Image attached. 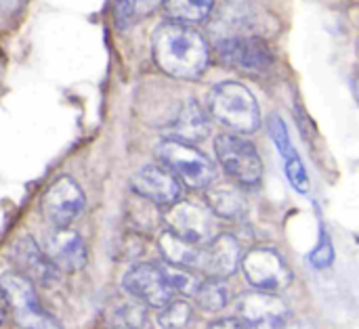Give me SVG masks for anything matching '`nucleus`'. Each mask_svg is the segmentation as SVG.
Wrapping results in <instances>:
<instances>
[{"mask_svg":"<svg viewBox=\"0 0 359 329\" xmlns=\"http://www.w3.org/2000/svg\"><path fill=\"white\" fill-rule=\"evenodd\" d=\"M206 329H246V326L238 317H225V319L212 321Z\"/></svg>","mask_w":359,"mask_h":329,"instance_id":"c85d7f7f","label":"nucleus"},{"mask_svg":"<svg viewBox=\"0 0 359 329\" xmlns=\"http://www.w3.org/2000/svg\"><path fill=\"white\" fill-rule=\"evenodd\" d=\"M160 329H194V307L183 298H172L158 309Z\"/></svg>","mask_w":359,"mask_h":329,"instance_id":"5701e85b","label":"nucleus"},{"mask_svg":"<svg viewBox=\"0 0 359 329\" xmlns=\"http://www.w3.org/2000/svg\"><path fill=\"white\" fill-rule=\"evenodd\" d=\"M122 290L145 304L147 309H162L166 302L177 298V292L168 284L160 262H137L122 277Z\"/></svg>","mask_w":359,"mask_h":329,"instance_id":"6e6552de","label":"nucleus"},{"mask_svg":"<svg viewBox=\"0 0 359 329\" xmlns=\"http://www.w3.org/2000/svg\"><path fill=\"white\" fill-rule=\"evenodd\" d=\"M86 206L80 185L72 176H59L42 195L40 210L53 229H67Z\"/></svg>","mask_w":359,"mask_h":329,"instance_id":"1a4fd4ad","label":"nucleus"},{"mask_svg":"<svg viewBox=\"0 0 359 329\" xmlns=\"http://www.w3.org/2000/svg\"><path fill=\"white\" fill-rule=\"evenodd\" d=\"M194 300L204 313H219L227 307L229 302V288L225 279L217 277H204L198 281L194 290Z\"/></svg>","mask_w":359,"mask_h":329,"instance_id":"412c9836","label":"nucleus"},{"mask_svg":"<svg viewBox=\"0 0 359 329\" xmlns=\"http://www.w3.org/2000/svg\"><path fill=\"white\" fill-rule=\"evenodd\" d=\"M156 160L189 189H206L217 181V168L212 160H208V155H204L191 143L166 136L156 145Z\"/></svg>","mask_w":359,"mask_h":329,"instance_id":"7ed1b4c3","label":"nucleus"},{"mask_svg":"<svg viewBox=\"0 0 359 329\" xmlns=\"http://www.w3.org/2000/svg\"><path fill=\"white\" fill-rule=\"evenodd\" d=\"M130 189L137 197L154 204L156 208H168L183 195V185L160 164H147L137 170L130 178Z\"/></svg>","mask_w":359,"mask_h":329,"instance_id":"ddd939ff","label":"nucleus"},{"mask_svg":"<svg viewBox=\"0 0 359 329\" xmlns=\"http://www.w3.org/2000/svg\"><path fill=\"white\" fill-rule=\"evenodd\" d=\"M105 329H145L147 328V307L128 296L126 292L107 300L103 309Z\"/></svg>","mask_w":359,"mask_h":329,"instance_id":"a211bd4d","label":"nucleus"},{"mask_svg":"<svg viewBox=\"0 0 359 329\" xmlns=\"http://www.w3.org/2000/svg\"><path fill=\"white\" fill-rule=\"evenodd\" d=\"M158 250H160L164 262L198 273V267H200V246L187 244V241L179 239L177 235H172L170 231L162 229L160 235H158Z\"/></svg>","mask_w":359,"mask_h":329,"instance_id":"aec40b11","label":"nucleus"},{"mask_svg":"<svg viewBox=\"0 0 359 329\" xmlns=\"http://www.w3.org/2000/svg\"><path fill=\"white\" fill-rule=\"evenodd\" d=\"M282 329H316V326L309 319H288V323Z\"/></svg>","mask_w":359,"mask_h":329,"instance_id":"c756f323","label":"nucleus"},{"mask_svg":"<svg viewBox=\"0 0 359 329\" xmlns=\"http://www.w3.org/2000/svg\"><path fill=\"white\" fill-rule=\"evenodd\" d=\"M240 267H242L246 284L257 292L280 294L294 279V273L288 267L286 258L273 248L248 250L240 258Z\"/></svg>","mask_w":359,"mask_h":329,"instance_id":"423d86ee","label":"nucleus"},{"mask_svg":"<svg viewBox=\"0 0 359 329\" xmlns=\"http://www.w3.org/2000/svg\"><path fill=\"white\" fill-rule=\"evenodd\" d=\"M135 10H137V0H111V17L118 31H124L133 23Z\"/></svg>","mask_w":359,"mask_h":329,"instance_id":"cd10ccee","label":"nucleus"},{"mask_svg":"<svg viewBox=\"0 0 359 329\" xmlns=\"http://www.w3.org/2000/svg\"><path fill=\"white\" fill-rule=\"evenodd\" d=\"M210 132V118L208 111L196 101L187 99L168 128V139H177L183 143H200Z\"/></svg>","mask_w":359,"mask_h":329,"instance_id":"f3484780","label":"nucleus"},{"mask_svg":"<svg viewBox=\"0 0 359 329\" xmlns=\"http://www.w3.org/2000/svg\"><path fill=\"white\" fill-rule=\"evenodd\" d=\"M257 25H259L257 13H255V8L246 0H229L212 17L210 29L219 38H229V36L255 34Z\"/></svg>","mask_w":359,"mask_h":329,"instance_id":"dca6fc26","label":"nucleus"},{"mask_svg":"<svg viewBox=\"0 0 359 329\" xmlns=\"http://www.w3.org/2000/svg\"><path fill=\"white\" fill-rule=\"evenodd\" d=\"M8 258L15 271L25 277L34 288H55L61 279V271L50 262L46 252L29 235L19 237L11 246Z\"/></svg>","mask_w":359,"mask_h":329,"instance_id":"9d476101","label":"nucleus"},{"mask_svg":"<svg viewBox=\"0 0 359 329\" xmlns=\"http://www.w3.org/2000/svg\"><path fill=\"white\" fill-rule=\"evenodd\" d=\"M21 0H0V10L2 13H15L19 8Z\"/></svg>","mask_w":359,"mask_h":329,"instance_id":"7c9ffc66","label":"nucleus"},{"mask_svg":"<svg viewBox=\"0 0 359 329\" xmlns=\"http://www.w3.org/2000/svg\"><path fill=\"white\" fill-rule=\"evenodd\" d=\"M166 15L179 23H200L210 17L215 0H162Z\"/></svg>","mask_w":359,"mask_h":329,"instance_id":"4be33fe9","label":"nucleus"},{"mask_svg":"<svg viewBox=\"0 0 359 329\" xmlns=\"http://www.w3.org/2000/svg\"><path fill=\"white\" fill-rule=\"evenodd\" d=\"M208 113L236 134H250L261 126V107L248 86L219 82L208 92Z\"/></svg>","mask_w":359,"mask_h":329,"instance_id":"f03ea898","label":"nucleus"},{"mask_svg":"<svg viewBox=\"0 0 359 329\" xmlns=\"http://www.w3.org/2000/svg\"><path fill=\"white\" fill-rule=\"evenodd\" d=\"M215 55L219 63L248 74H265L276 63L271 46L259 34L219 38L215 44Z\"/></svg>","mask_w":359,"mask_h":329,"instance_id":"0eeeda50","label":"nucleus"},{"mask_svg":"<svg viewBox=\"0 0 359 329\" xmlns=\"http://www.w3.org/2000/svg\"><path fill=\"white\" fill-rule=\"evenodd\" d=\"M215 155L225 174L242 185L255 187L263 178V160L257 147L236 132H223L215 139Z\"/></svg>","mask_w":359,"mask_h":329,"instance_id":"39448f33","label":"nucleus"},{"mask_svg":"<svg viewBox=\"0 0 359 329\" xmlns=\"http://www.w3.org/2000/svg\"><path fill=\"white\" fill-rule=\"evenodd\" d=\"M6 313H8V309H6V304H4V300H2V296H0V326H2V321L6 319Z\"/></svg>","mask_w":359,"mask_h":329,"instance_id":"2f4dec72","label":"nucleus"},{"mask_svg":"<svg viewBox=\"0 0 359 329\" xmlns=\"http://www.w3.org/2000/svg\"><path fill=\"white\" fill-rule=\"evenodd\" d=\"M242 248L231 233L212 235L206 244L200 246V267L198 275L227 279L240 269Z\"/></svg>","mask_w":359,"mask_h":329,"instance_id":"4468645a","label":"nucleus"},{"mask_svg":"<svg viewBox=\"0 0 359 329\" xmlns=\"http://www.w3.org/2000/svg\"><path fill=\"white\" fill-rule=\"evenodd\" d=\"M151 55L160 71L177 80H198L210 61L206 40L187 23L166 21L154 29Z\"/></svg>","mask_w":359,"mask_h":329,"instance_id":"f257e3e1","label":"nucleus"},{"mask_svg":"<svg viewBox=\"0 0 359 329\" xmlns=\"http://www.w3.org/2000/svg\"><path fill=\"white\" fill-rule=\"evenodd\" d=\"M267 130H269V139L273 141L276 149L280 151V155L284 158L288 151H292V143H290V134H288V126L284 124V120L280 115H271L267 120Z\"/></svg>","mask_w":359,"mask_h":329,"instance_id":"393cba45","label":"nucleus"},{"mask_svg":"<svg viewBox=\"0 0 359 329\" xmlns=\"http://www.w3.org/2000/svg\"><path fill=\"white\" fill-rule=\"evenodd\" d=\"M0 296L19 329H63L38 300L36 288L19 273H4L0 277Z\"/></svg>","mask_w":359,"mask_h":329,"instance_id":"20e7f679","label":"nucleus"},{"mask_svg":"<svg viewBox=\"0 0 359 329\" xmlns=\"http://www.w3.org/2000/svg\"><path fill=\"white\" fill-rule=\"evenodd\" d=\"M284 170H286V176H288V183L292 185V189L303 193V195H307L311 183H309L307 168H305L301 155L297 153V149H292V151H288L284 155Z\"/></svg>","mask_w":359,"mask_h":329,"instance_id":"b1692460","label":"nucleus"},{"mask_svg":"<svg viewBox=\"0 0 359 329\" xmlns=\"http://www.w3.org/2000/svg\"><path fill=\"white\" fill-rule=\"evenodd\" d=\"M44 252L50 258V262L59 271H65V273H78L88 265L86 244L69 227L67 229H55L46 239Z\"/></svg>","mask_w":359,"mask_h":329,"instance_id":"2eb2a0df","label":"nucleus"},{"mask_svg":"<svg viewBox=\"0 0 359 329\" xmlns=\"http://www.w3.org/2000/svg\"><path fill=\"white\" fill-rule=\"evenodd\" d=\"M143 235L141 233H128L122 237V244H116L118 252L114 254L118 260H137L143 250H145V244H143Z\"/></svg>","mask_w":359,"mask_h":329,"instance_id":"bb28decb","label":"nucleus"},{"mask_svg":"<svg viewBox=\"0 0 359 329\" xmlns=\"http://www.w3.org/2000/svg\"><path fill=\"white\" fill-rule=\"evenodd\" d=\"M164 218V229L170 231L172 235H177L179 239L194 244V246H202L212 237L215 231V220L212 214L191 202H177L172 206H168Z\"/></svg>","mask_w":359,"mask_h":329,"instance_id":"f8f14e48","label":"nucleus"},{"mask_svg":"<svg viewBox=\"0 0 359 329\" xmlns=\"http://www.w3.org/2000/svg\"><path fill=\"white\" fill-rule=\"evenodd\" d=\"M208 212L223 220H242L248 212L246 197L233 185H210L204 193Z\"/></svg>","mask_w":359,"mask_h":329,"instance_id":"6ab92c4d","label":"nucleus"},{"mask_svg":"<svg viewBox=\"0 0 359 329\" xmlns=\"http://www.w3.org/2000/svg\"><path fill=\"white\" fill-rule=\"evenodd\" d=\"M238 319L246 329H282L288 319V304L278 294L267 292H246L236 302Z\"/></svg>","mask_w":359,"mask_h":329,"instance_id":"9b49d317","label":"nucleus"},{"mask_svg":"<svg viewBox=\"0 0 359 329\" xmlns=\"http://www.w3.org/2000/svg\"><path fill=\"white\" fill-rule=\"evenodd\" d=\"M332 260H334V248H332L328 231L322 227L320 229V241H318L316 250L309 254V262L316 269H328L332 265Z\"/></svg>","mask_w":359,"mask_h":329,"instance_id":"a878e982","label":"nucleus"}]
</instances>
